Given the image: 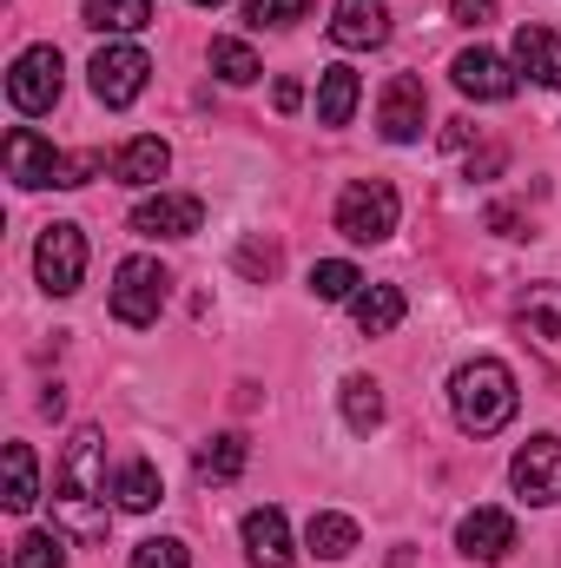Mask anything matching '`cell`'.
Instances as JSON below:
<instances>
[{
	"mask_svg": "<svg viewBox=\"0 0 561 568\" xmlns=\"http://www.w3.org/2000/svg\"><path fill=\"white\" fill-rule=\"evenodd\" d=\"M53 523L73 542H106L113 516H106V429H73L60 469H53Z\"/></svg>",
	"mask_w": 561,
	"mask_h": 568,
	"instance_id": "obj_1",
	"label": "cell"
},
{
	"mask_svg": "<svg viewBox=\"0 0 561 568\" xmlns=\"http://www.w3.org/2000/svg\"><path fill=\"white\" fill-rule=\"evenodd\" d=\"M516 404H522V390H516V371L502 357H469L449 377V410H456V424L469 429V436L509 429L516 424Z\"/></svg>",
	"mask_w": 561,
	"mask_h": 568,
	"instance_id": "obj_2",
	"label": "cell"
},
{
	"mask_svg": "<svg viewBox=\"0 0 561 568\" xmlns=\"http://www.w3.org/2000/svg\"><path fill=\"white\" fill-rule=\"evenodd\" d=\"M397 219H404V199H397L390 179H350L344 199H337V232L350 245H384L397 232Z\"/></svg>",
	"mask_w": 561,
	"mask_h": 568,
	"instance_id": "obj_3",
	"label": "cell"
},
{
	"mask_svg": "<svg viewBox=\"0 0 561 568\" xmlns=\"http://www.w3.org/2000/svg\"><path fill=\"white\" fill-rule=\"evenodd\" d=\"M165 297H172V272H165L159 258H120V272H113V317H120L126 331L159 324Z\"/></svg>",
	"mask_w": 561,
	"mask_h": 568,
	"instance_id": "obj_4",
	"label": "cell"
},
{
	"mask_svg": "<svg viewBox=\"0 0 561 568\" xmlns=\"http://www.w3.org/2000/svg\"><path fill=\"white\" fill-rule=\"evenodd\" d=\"M33 272L47 284V297H73L86 284V232L67 225V219H53L40 232V245H33Z\"/></svg>",
	"mask_w": 561,
	"mask_h": 568,
	"instance_id": "obj_5",
	"label": "cell"
},
{
	"mask_svg": "<svg viewBox=\"0 0 561 568\" xmlns=\"http://www.w3.org/2000/svg\"><path fill=\"white\" fill-rule=\"evenodd\" d=\"M60 87H67V60L60 47H27L7 73V100L13 113H53L60 106Z\"/></svg>",
	"mask_w": 561,
	"mask_h": 568,
	"instance_id": "obj_6",
	"label": "cell"
},
{
	"mask_svg": "<svg viewBox=\"0 0 561 568\" xmlns=\"http://www.w3.org/2000/svg\"><path fill=\"white\" fill-rule=\"evenodd\" d=\"M86 73H93V100L100 106H133L145 93V80H152V60H145V47H133V40H106Z\"/></svg>",
	"mask_w": 561,
	"mask_h": 568,
	"instance_id": "obj_7",
	"label": "cell"
},
{
	"mask_svg": "<svg viewBox=\"0 0 561 568\" xmlns=\"http://www.w3.org/2000/svg\"><path fill=\"white\" fill-rule=\"evenodd\" d=\"M0 159H7V179L20 185V192H40V185H67V152L53 140H40L33 126H13L7 145H0Z\"/></svg>",
	"mask_w": 561,
	"mask_h": 568,
	"instance_id": "obj_8",
	"label": "cell"
},
{
	"mask_svg": "<svg viewBox=\"0 0 561 568\" xmlns=\"http://www.w3.org/2000/svg\"><path fill=\"white\" fill-rule=\"evenodd\" d=\"M509 483H516V496L536 503V509L561 503V436H529V443L516 449V463H509Z\"/></svg>",
	"mask_w": 561,
	"mask_h": 568,
	"instance_id": "obj_9",
	"label": "cell"
},
{
	"mask_svg": "<svg viewBox=\"0 0 561 568\" xmlns=\"http://www.w3.org/2000/svg\"><path fill=\"white\" fill-rule=\"evenodd\" d=\"M516 331H522V344L561 377V284H529V297L516 304Z\"/></svg>",
	"mask_w": 561,
	"mask_h": 568,
	"instance_id": "obj_10",
	"label": "cell"
},
{
	"mask_svg": "<svg viewBox=\"0 0 561 568\" xmlns=\"http://www.w3.org/2000/svg\"><path fill=\"white\" fill-rule=\"evenodd\" d=\"M449 73H456V93H462V100H482V106L516 100V60H502V53H489V47H462V53L449 60Z\"/></svg>",
	"mask_w": 561,
	"mask_h": 568,
	"instance_id": "obj_11",
	"label": "cell"
},
{
	"mask_svg": "<svg viewBox=\"0 0 561 568\" xmlns=\"http://www.w3.org/2000/svg\"><path fill=\"white\" fill-rule=\"evenodd\" d=\"M422 126H429V93H422L417 73H397L384 87V100H377V133L390 145H417Z\"/></svg>",
	"mask_w": 561,
	"mask_h": 568,
	"instance_id": "obj_12",
	"label": "cell"
},
{
	"mask_svg": "<svg viewBox=\"0 0 561 568\" xmlns=\"http://www.w3.org/2000/svg\"><path fill=\"white\" fill-rule=\"evenodd\" d=\"M133 232L140 239H192V232H205V199H192V192L140 199L133 205Z\"/></svg>",
	"mask_w": 561,
	"mask_h": 568,
	"instance_id": "obj_13",
	"label": "cell"
},
{
	"mask_svg": "<svg viewBox=\"0 0 561 568\" xmlns=\"http://www.w3.org/2000/svg\"><path fill=\"white\" fill-rule=\"evenodd\" d=\"M330 40H337L344 53H370V47H384V40H390V0H337V13H330Z\"/></svg>",
	"mask_w": 561,
	"mask_h": 568,
	"instance_id": "obj_14",
	"label": "cell"
},
{
	"mask_svg": "<svg viewBox=\"0 0 561 568\" xmlns=\"http://www.w3.org/2000/svg\"><path fill=\"white\" fill-rule=\"evenodd\" d=\"M456 549H462L469 562H502V556L516 549V516H509V509H469V516L456 523Z\"/></svg>",
	"mask_w": 561,
	"mask_h": 568,
	"instance_id": "obj_15",
	"label": "cell"
},
{
	"mask_svg": "<svg viewBox=\"0 0 561 568\" xmlns=\"http://www.w3.org/2000/svg\"><path fill=\"white\" fill-rule=\"evenodd\" d=\"M245 556H252V568H290V523H284V509H252L245 516Z\"/></svg>",
	"mask_w": 561,
	"mask_h": 568,
	"instance_id": "obj_16",
	"label": "cell"
},
{
	"mask_svg": "<svg viewBox=\"0 0 561 568\" xmlns=\"http://www.w3.org/2000/svg\"><path fill=\"white\" fill-rule=\"evenodd\" d=\"M516 73H529L536 87H561V33L555 27H516Z\"/></svg>",
	"mask_w": 561,
	"mask_h": 568,
	"instance_id": "obj_17",
	"label": "cell"
},
{
	"mask_svg": "<svg viewBox=\"0 0 561 568\" xmlns=\"http://www.w3.org/2000/svg\"><path fill=\"white\" fill-rule=\"evenodd\" d=\"M245 463H252V443H245L238 429H218V436H205V443L192 449L198 483H238V476H245Z\"/></svg>",
	"mask_w": 561,
	"mask_h": 568,
	"instance_id": "obj_18",
	"label": "cell"
},
{
	"mask_svg": "<svg viewBox=\"0 0 561 568\" xmlns=\"http://www.w3.org/2000/svg\"><path fill=\"white\" fill-rule=\"evenodd\" d=\"M404 311H410V297H404L397 284H364V291L350 297V317H357L364 337H390V331L404 324Z\"/></svg>",
	"mask_w": 561,
	"mask_h": 568,
	"instance_id": "obj_19",
	"label": "cell"
},
{
	"mask_svg": "<svg viewBox=\"0 0 561 568\" xmlns=\"http://www.w3.org/2000/svg\"><path fill=\"white\" fill-rule=\"evenodd\" d=\"M165 165H172V145L159 140V133H140V140H126L113 152V179L120 185H159Z\"/></svg>",
	"mask_w": 561,
	"mask_h": 568,
	"instance_id": "obj_20",
	"label": "cell"
},
{
	"mask_svg": "<svg viewBox=\"0 0 561 568\" xmlns=\"http://www.w3.org/2000/svg\"><path fill=\"white\" fill-rule=\"evenodd\" d=\"M357 100H364V80H357V67H324L317 73V120L324 126H350V113H357Z\"/></svg>",
	"mask_w": 561,
	"mask_h": 568,
	"instance_id": "obj_21",
	"label": "cell"
},
{
	"mask_svg": "<svg viewBox=\"0 0 561 568\" xmlns=\"http://www.w3.org/2000/svg\"><path fill=\"white\" fill-rule=\"evenodd\" d=\"M304 549H310V556H324V562H344V556L357 549V523H350V516H337V509H317V516L304 523Z\"/></svg>",
	"mask_w": 561,
	"mask_h": 568,
	"instance_id": "obj_22",
	"label": "cell"
},
{
	"mask_svg": "<svg viewBox=\"0 0 561 568\" xmlns=\"http://www.w3.org/2000/svg\"><path fill=\"white\" fill-rule=\"evenodd\" d=\"M113 496H120V509L145 516V509H159V496H165V476H159L145 456H133V463H120V476H113Z\"/></svg>",
	"mask_w": 561,
	"mask_h": 568,
	"instance_id": "obj_23",
	"label": "cell"
},
{
	"mask_svg": "<svg viewBox=\"0 0 561 568\" xmlns=\"http://www.w3.org/2000/svg\"><path fill=\"white\" fill-rule=\"evenodd\" d=\"M80 20L93 33H140V27H152V0H86Z\"/></svg>",
	"mask_w": 561,
	"mask_h": 568,
	"instance_id": "obj_24",
	"label": "cell"
},
{
	"mask_svg": "<svg viewBox=\"0 0 561 568\" xmlns=\"http://www.w3.org/2000/svg\"><path fill=\"white\" fill-rule=\"evenodd\" d=\"M0 463H7V496H0V503H7L13 516H27V509L40 503V469H33V449H27V443H7V456H0Z\"/></svg>",
	"mask_w": 561,
	"mask_h": 568,
	"instance_id": "obj_25",
	"label": "cell"
},
{
	"mask_svg": "<svg viewBox=\"0 0 561 568\" xmlns=\"http://www.w3.org/2000/svg\"><path fill=\"white\" fill-rule=\"evenodd\" d=\"M337 404H344V424L357 429V436H370V429L384 424V390H377V377H344Z\"/></svg>",
	"mask_w": 561,
	"mask_h": 568,
	"instance_id": "obj_26",
	"label": "cell"
},
{
	"mask_svg": "<svg viewBox=\"0 0 561 568\" xmlns=\"http://www.w3.org/2000/svg\"><path fill=\"white\" fill-rule=\"evenodd\" d=\"M364 291V272L350 265V258H324V265H310V297H324V304H350Z\"/></svg>",
	"mask_w": 561,
	"mask_h": 568,
	"instance_id": "obj_27",
	"label": "cell"
},
{
	"mask_svg": "<svg viewBox=\"0 0 561 568\" xmlns=\"http://www.w3.org/2000/svg\"><path fill=\"white\" fill-rule=\"evenodd\" d=\"M212 73H218L225 87H252L265 67H258V53H252L245 40H212Z\"/></svg>",
	"mask_w": 561,
	"mask_h": 568,
	"instance_id": "obj_28",
	"label": "cell"
},
{
	"mask_svg": "<svg viewBox=\"0 0 561 568\" xmlns=\"http://www.w3.org/2000/svg\"><path fill=\"white\" fill-rule=\"evenodd\" d=\"M13 568H67L60 536H53V529H27V536L13 542Z\"/></svg>",
	"mask_w": 561,
	"mask_h": 568,
	"instance_id": "obj_29",
	"label": "cell"
},
{
	"mask_svg": "<svg viewBox=\"0 0 561 568\" xmlns=\"http://www.w3.org/2000/svg\"><path fill=\"white\" fill-rule=\"evenodd\" d=\"M133 568H192V549L178 536H152V542L133 549Z\"/></svg>",
	"mask_w": 561,
	"mask_h": 568,
	"instance_id": "obj_30",
	"label": "cell"
},
{
	"mask_svg": "<svg viewBox=\"0 0 561 568\" xmlns=\"http://www.w3.org/2000/svg\"><path fill=\"white\" fill-rule=\"evenodd\" d=\"M278 265H284V252L278 245H272V239H245V245H238V272H245V278H278Z\"/></svg>",
	"mask_w": 561,
	"mask_h": 568,
	"instance_id": "obj_31",
	"label": "cell"
},
{
	"mask_svg": "<svg viewBox=\"0 0 561 568\" xmlns=\"http://www.w3.org/2000/svg\"><path fill=\"white\" fill-rule=\"evenodd\" d=\"M304 13H310V0H245L252 27H297Z\"/></svg>",
	"mask_w": 561,
	"mask_h": 568,
	"instance_id": "obj_32",
	"label": "cell"
},
{
	"mask_svg": "<svg viewBox=\"0 0 561 568\" xmlns=\"http://www.w3.org/2000/svg\"><path fill=\"white\" fill-rule=\"evenodd\" d=\"M93 172H106V152H67V185H86Z\"/></svg>",
	"mask_w": 561,
	"mask_h": 568,
	"instance_id": "obj_33",
	"label": "cell"
},
{
	"mask_svg": "<svg viewBox=\"0 0 561 568\" xmlns=\"http://www.w3.org/2000/svg\"><path fill=\"white\" fill-rule=\"evenodd\" d=\"M489 232H502V239H529V219H522L516 205H489Z\"/></svg>",
	"mask_w": 561,
	"mask_h": 568,
	"instance_id": "obj_34",
	"label": "cell"
},
{
	"mask_svg": "<svg viewBox=\"0 0 561 568\" xmlns=\"http://www.w3.org/2000/svg\"><path fill=\"white\" fill-rule=\"evenodd\" d=\"M449 13H456L462 27H489V20H496V0H449Z\"/></svg>",
	"mask_w": 561,
	"mask_h": 568,
	"instance_id": "obj_35",
	"label": "cell"
},
{
	"mask_svg": "<svg viewBox=\"0 0 561 568\" xmlns=\"http://www.w3.org/2000/svg\"><path fill=\"white\" fill-rule=\"evenodd\" d=\"M272 100H278V113H297V106H304V87H297V80H278Z\"/></svg>",
	"mask_w": 561,
	"mask_h": 568,
	"instance_id": "obj_36",
	"label": "cell"
},
{
	"mask_svg": "<svg viewBox=\"0 0 561 568\" xmlns=\"http://www.w3.org/2000/svg\"><path fill=\"white\" fill-rule=\"evenodd\" d=\"M442 145H469V120H449L442 126Z\"/></svg>",
	"mask_w": 561,
	"mask_h": 568,
	"instance_id": "obj_37",
	"label": "cell"
},
{
	"mask_svg": "<svg viewBox=\"0 0 561 568\" xmlns=\"http://www.w3.org/2000/svg\"><path fill=\"white\" fill-rule=\"evenodd\" d=\"M192 7H225V0H192Z\"/></svg>",
	"mask_w": 561,
	"mask_h": 568,
	"instance_id": "obj_38",
	"label": "cell"
}]
</instances>
